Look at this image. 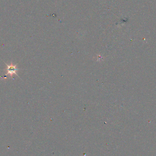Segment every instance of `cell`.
Wrapping results in <instances>:
<instances>
[{
    "instance_id": "6da1fadb",
    "label": "cell",
    "mask_w": 156,
    "mask_h": 156,
    "mask_svg": "<svg viewBox=\"0 0 156 156\" xmlns=\"http://www.w3.org/2000/svg\"><path fill=\"white\" fill-rule=\"evenodd\" d=\"M5 64H6V66H7V68H6L5 70L7 71V73L6 74V76L9 75L10 77L11 78H13V75L15 74L18 76V74H17L16 73V71L17 70H18L19 69L18 68H16V67L17 64H16V65H13L12 63H11L10 65H7L6 63H5Z\"/></svg>"
}]
</instances>
